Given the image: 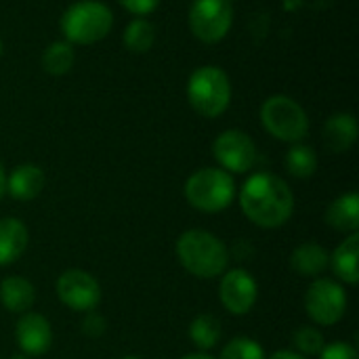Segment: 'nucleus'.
<instances>
[{"instance_id":"nucleus-5","label":"nucleus","mask_w":359,"mask_h":359,"mask_svg":"<svg viewBox=\"0 0 359 359\" xmlns=\"http://www.w3.org/2000/svg\"><path fill=\"white\" fill-rule=\"evenodd\" d=\"M236 196L233 177L223 168H202L185 181L187 202L202 212L225 210Z\"/></svg>"},{"instance_id":"nucleus-14","label":"nucleus","mask_w":359,"mask_h":359,"mask_svg":"<svg viewBox=\"0 0 359 359\" xmlns=\"http://www.w3.org/2000/svg\"><path fill=\"white\" fill-rule=\"evenodd\" d=\"M44 187V172L34 166V164H21L17 166L8 179H6V189L8 194L15 198V200H21V202H27V200H34L40 196Z\"/></svg>"},{"instance_id":"nucleus-8","label":"nucleus","mask_w":359,"mask_h":359,"mask_svg":"<svg viewBox=\"0 0 359 359\" xmlns=\"http://www.w3.org/2000/svg\"><path fill=\"white\" fill-rule=\"evenodd\" d=\"M305 311L320 326H332L347 311V294L332 280H316L305 294Z\"/></svg>"},{"instance_id":"nucleus-29","label":"nucleus","mask_w":359,"mask_h":359,"mask_svg":"<svg viewBox=\"0 0 359 359\" xmlns=\"http://www.w3.org/2000/svg\"><path fill=\"white\" fill-rule=\"evenodd\" d=\"M269 359H307L305 355H299V353H294V351H278V353H273Z\"/></svg>"},{"instance_id":"nucleus-2","label":"nucleus","mask_w":359,"mask_h":359,"mask_svg":"<svg viewBox=\"0 0 359 359\" xmlns=\"http://www.w3.org/2000/svg\"><path fill=\"white\" fill-rule=\"evenodd\" d=\"M177 257L191 276L202 280L221 276L229 263L227 246L217 236L202 229H189L179 238Z\"/></svg>"},{"instance_id":"nucleus-23","label":"nucleus","mask_w":359,"mask_h":359,"mask_svg":"<svg viewBox=\"0 0 359 359\" xmlns=\"http://www.w3.org/2000/svg\"><path fill=\"white\" fill-rule=\"evenodd\" d=\"M286 170L297 179H309L318 170V156L307 145H292L286 154Z\"/></svg>"},{"instance_id":"nucleus-15","label":"nucleus","mask_w":359,"mask_h":359,"mask_svg":"<svg viewBox=\"0 0 359 359\" xmlns=\"http://www.w3.org/2000/svg\"><path fill=\"white\" fill-rule=\"evenodd\" d=\"M330 265V255L316 242H305L290 255V267L303 278H318Z\"/></svg>"},{"instance_id":"nucleus-32","label":"nucleus","mask_w":359,"mask_h":359,"mask_svg":"<svg viewBox=\"0 0 359 359\" xmlns=\"http://www.w3.org/2000/svg\"><path fill=\"white\" fill-rule=\"evenodd\" d=\"M11 359H29L27 355H23V353H17V355H13Z\"/></svg>"},{"instance_id":"nucleus-11","label":"nucleus","mask_w":359,"mask_h":359,"mask_svg":"<svg viewBox=\"0 0 359 359\" xmlns=\"http://www.w3.org/2000/svg\"><path fill=\"white\" fill-rule=\"evenodd\" d=\"M259 297V286L255 278L244 269H231L223 276L219 286V299L223 307L233 316H246Z\"/></svg>"},{"instance_id":"nucleus-1","label":"nucleus","mask_w":359,"mask_h":359,"mask_svg":"<svg viewBox=\"0 0 359 359\" xmlns=\"http://www.w3.org/2000/svg\"><path fill=\"white\" fill-rule=\"evenodd\" d=\"M240 206L255 225L276 229L292 217L294 196L284 179L271 172H257L244 183Z\"/></svg>"},{"instance_id":"nucleus-28","label":"nucleus","mask_w":359,"mask_h":359,"mask_svg":"<svg viewBox=\"0 0 359 359\" xmlns=\"http://www.w3.org/2000/svg\"><path fill=\"white\" fill-rule=\"evenodd\" d=\"M82 330H84L86 337L97 339V337H101L105 332V320L101 316H97L95 311H88V316H86V320L82 324Z\"/></svg>"},{"instance_id":"nucleus-18","label":"nucleus","mask_w":359,"mask_h":359,"mask_svg":"<svg viewBox=\"0 0 359 359\" xmlns=\"http://www.w3.org/2000/svg\"><path fill=\"white\" fill-rule=\"evenodd\" d=\"M0 301L13 313H27L36 301V290L25 278L13 276L0 284Z\"/></svg>"},{"instance_id":"nucleus-13","label":"nucleus","mask_w":359,"mask_h":359,"mask_svg":"<svg viewBox=\"0 0 359 359\" xmlns=\"http://www.w3.org/2000/svg\"><path fill=\"white\" fill-rule=\"evenodd\" d=\"M358 139V120L353 114H334L324 124V143L330 151H347Z\"/></svg>"},{"instance_id":"nucleus-9","label":"nucleus","mask_w":359,"mask_h":359,"mask_svg":"<svg viewBox=\"0 0 359 359\" xmlns=\"http://www.w3.org/2000/svg\"><path fill=\"white\" fill-rule=\"evenodd\" d=\"M57 297L65 307L88 313L101 301V286L90 273L82 269H67L57 280Z\"/></svg>"},{"instance_id":"nucleus-31","label":"nucleus","mask_w":359,"mask_h":359,"mask_svg":"<svg viewBox=\"0 0 359 359\" xmlns=\"http://www.w3.org/2000/svg\"><path fill=\"white\" fill-rule=\"evenodd\" d=\"M181 359H215L210 358V355H206V353H189V355H185V358Z\"/></svg>"},{"instance_id":"nucleus-7","label":"nucleus","mask_w":359,"mask_h":359,"mask_svg":"<svg viewBox=\"0 0 359 359\" xmlns=\"http://www.w3.org/2000/svg\"><path fill=\"white\" fill-rule=\"evenodd\" d=\"M233 23V6L229 0H194L189 8V29L206 44H215L227 36Z\"/></svg>"},{"instance_id":"nucleus-6","label":"nucleus","mask_w":359,"mask_h":359,"mask_svg":"<svg viewBox=\"0 0 359 359\" xmlns=\"http://www.w3.org/2000/svg\"><path fill=\"white\" fill-rule=\"evenodd\" d=\"M261 122L269 135L286 143H299L309 130V118L305 109L286 95H273L263 103Z\"/></svg>"},{"instance_id":"nucleus-33","label":"nucleus","mask_w":359,"mask_h":359,"mask_svg":"<svg viewBox=\"0 0 359 359\" xmlns=\"http://www.w3.org/2000/svg\"><path fill=\"white\" fill-rule=\"evenodd\" d=\"M122 359H141V358H135V355H126V358H122Z\"/></svg>"},{"instance_id":"nucleus-24","label":"nucleus","mask_w":359,"mask_h":359,"mask_svg":"<svg viewBox=\"0 0 359 359\" xmlns=\"http://www.w3.org/2000/svg\"><path fill=\"white\" fill-rule=\"evenodd\" d=\"M221 359H265V351L257 341L238 337L223 347Z\"/></svg>"},{"instance_id":"nucleus-21","label":"nucleus","mask_w":359,"mask_h":359,"mask_svg":"<svg viewBox=\"0 0 359 359\" xmlns=\"http://www.w3.org/2000/svg\"><path fill=\"white\" fill-rule=\"evenodd\" d=\"M74 59H76L74 44L65 40H57V42H50L46 50L42 53V67L50 76H63L72 69Z\"/></svg>"},{"instance_id":"nucleus-19","label":"nucleus","mask_w":359,"mask_h":359,"mask_svg":"<svg viewBox=\"0 0 359 359\" xmlns=\"http://www.w3.org/2000/svg\"><path fill=\"white\" fill-rule=\"evenodd\" d=\"M358 255H359V236L358 233H349V238L334 250V255L330 257V265L334 269V273L355 286L359 282V271H358Z\"/></svg>"},{"instance_id":"nucleus-4","label":"nucleus","mask_w":359,"mask_h":359,"mask_svg":"<svg viewBox=\"0 0 359 359\" xmlns=\"http://www.w3.org/2000/svg\"><path fill=\"white\" fill-rule=\"evenodd\" d=\"M187 99L189 105L206 118L221 116L231 101V82L229 76L215 65L198 67L187 80Z\"/></svg>"},{"instance_id":"nucleus-22","label":"nucleus","mask_w":359,"mask_h":359,"mask_svg":"<svg viewBox=\"0 0 359 359\" xmlns=\"http://www.w3.org/2000/svg\"><path fill=\"white\" fill-rule=\"evenodd\" d=\"M156 42V27L143 19V17H137L133 19L126 29H124V44L128 50L133 53H147Z\"/></svg>"},{"instance_id":"nucleus-3","label":"nucleus","mask_w":359,"mask_h":359,"mask_svg":"<svg viewBox=\"0 0 359 359\" xmlns=\"http://www.w3.org/2000/svg\"><path fill=\"white\" fill-rule=\"evenodd\" d=\"M114 25V15L99 0L74 2L61 17V32L69 44H93L103 40Z\"/></svg>"},{"instance_id":"nucleus-17","label":"nucleus","mask_w":359,"mask_h":359,"mask_svg":"<svg viewBox=\"0 0 359 359\" xmlns=\"http://www.w3.org/2000/svg\"><path fill=\"white\" fill-rule=\"evenodd\" d=\"M326 223L334 231L343 233H358L359 229V196L345 194L337 198L326 210Z\"/></svg>"},{"instance_id":"nucleus-26","label":"nucleus","mask_w":359,"mask_h":359,"mask_svg":"<svg viewBox=\"0 0 359 359\" xmlns=\"http://www.w3.org/2000/svg\"><path fill=\"white\" fill-rule=\"evenodd\" d=\"M320 359H358V351L349 343H332L322 349Z\"/></svg>"},{"instance_id":"nucleus-34","label":"nucleus","mask_w":359,"mask_h":359,"mask_svg":"<svg viewBox=\"0 0 359 359\" xmlns=\"http://www.w3.org/2000/svg\"><path fill=\"white\" fill-rule=\"evenodd\" d=\"M0 57H2V40H0Z\"/></svg>"},{"instance_id":"nucleus-10","label":"nucleus","mask_w":359,"mask_h":359,"mask_svg":"<svg viewBox=\"0 0 359 359\" xmlns=\"http://www.w3.org/2000/svg\"><path fill=\"white\" fill-rule=\"evenodd\" d=\"M212 154L227 172H248L257 164V145L242 130H225L215 139Z\"/></svg>"},{"instance_id":"nucleus-30","label":"nucleus","mask_w":359,"mask_h":359,"mask_svg":"<svg viewBox=\"0 0 359 359\" xmlns=\"http://www.w3.org/2000/svg\"><path fill=\"white\" fill-rule=\"evenodd\" d=\"M4 194H6V172H4V168L0 164V200H2Z\"/></svg>"},{"instance_id":"nucleus-12","label":"nucleus","mask_w":359,"mask_h":359,"mask_svg":"<svg viewBox=\"0 0 359 359\" xmlns=\"http://www.w3.org/2000/svg\"><path fill=\"white\" fill-rule=\"evenodd\" d=\"M17 345L25 355H44L53 345V328L40 313H23L15 330Z\"/></svg>"},{"instance_id":"nucleus-16","label":"nucleus","mask_w":359,"mask_h":359,"mask_svg":"<svg viewBox=\"0 0 359 359\" xmlns=\"http://www.w3.org/2000/svg\"><path fill=\"white\" fill-rule=\"evenodd\" d=\"M27 248V229L19 219H0V265L15 263Z\"/></svg>"},{"instance_id":"nucleus-25","label":"nucleus","mask_w":359,"mask_h":359,"mask_svg":"<svg viewBox=\"0 0 359 359\" xmlns=\"http://www.w3.org/2000/svg\"><path fill=\"white\" fill-rule=\"evenodd\" d=\"M292 343L299 349V355H320L322 349L326 347L324 337L320 330L311 326H303L292 334Z\"/></svg>"},{"instance_id":"nucleus-20","label":"nucleus","mask_w":359,"mask_h":359,"mask_svg":"<svg viewBox=\"0 0 359 359\" xmlns=\"http://www.w3.org/2000/svg\"><path fill=\"white\" fill-rule=\"evenodd\" d=\"M223 337V328L219 318H215L212 313H202L198 316L191 326H189V339L194 341V345L202 351H208L212 347H217V343Z\"/></svg>"},{"instance_id":"nucleus-27","label":"nucleus","mask_w":359,"mask_h":359,"mask_svg":"<svg viewBox=\"0 0 359 359\" xmlns=\"http://www.w3.org/2000/svg\"><path fill=\"white\" fill-rule=\"evenodd\" d=\"M118 2H120L128 13L139 15V17L154 13V11L158 8V4H160V0H118Z\"/></svg>"}]
</instances>
